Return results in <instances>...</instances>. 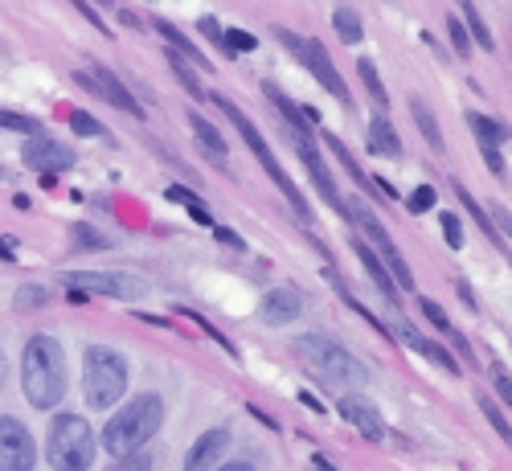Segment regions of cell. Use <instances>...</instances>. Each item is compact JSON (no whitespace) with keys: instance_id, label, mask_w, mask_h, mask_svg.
<instances>
[{"instance_id":"6da1fadb","label":"cell","mask_w":512,"mask_h":471,"mask_svg":"<svg viewBox=\"0 0 512 471\" xmlns=\"http://www.w3.org/2000/svg\"><path fill=\"white\" fill-rule=\"evenodd\" d=\"M21 385H25V398L37 410H54L66 394V361H62V345L54 336L37 332L29 336L25 357H21Z\"/></svg>"},{"instance_id":"7a4b0ae2","label":"cell","mask_w":512,"mask_h":471,"mask_svg":"<svg viewBox=\"0 0 512 471\" xmlns=\"http://www.w3.org/2000/svg\"><path fill=\"white\" fill-rule=\"evenodd\" d=\"M160 422H164V398H160V394H136L132 402H127V406L103 426V447H107V455H115V459L136 455L148 439H156Z\"/></svg>"},{"instance_id":"3957f363","label":"cell","mask_w":512,"mask_h":471,"mask_svg":"<svg viewBox=\"0 0 512 471\" xmlns=\"http://www.w3.org/2000/svg\"><path fill=\"white\" fill-rule=\"evenodd\" d=\"M291 353L304 361L308 373H316L324 385H336V390H353V385L365 381V369L357 365V357L345 345H336L332 336H295Z\"/></svg>"},{"instance_id":"277c9868","label":"cell","mask_w":512,"mask_h":471,"mask_svg":"<svg viewBox=\"0 0 512 471\" xmlns=\"http://www.w3.org/2000/svg\"><path fill=\"white\" fill-rule=\"evenodd\" d=\"M127 394V361L107 345H91L82 357V398L91 410H107Z\"/></svg>"},{"instance_id":"5b68a950","label":"cell","mask_w":512,"mask_h":471,"mask_svg":"<svg viewBox=\"0 0 512 471\" xmlns=\"http://www.w3.org/2000/svg\"><path fill=\"white\" fill-rule=\"evenodd\" d=\"M46 459L54 471H87L95 459V431L82 414H58L50 422Z\"/></svg>"},{"instance_id":"8992f818","label":"cell","mask_w":512,"mask_h":471,"mask_svg":"<svg viewBox=\"0 0 512 471\" xmlns=\"http://www.w3.org/2000/svg\"><path fill=\"white\" fill-rule=\"evenodd\" d=\"M205 99H209V103H218V107H222V111L230 115V123H234V127H238V132H242L246 148H250L254 156H259V164L267 168V177H271V181L279 185V193H283V197L291 201V209H295V213H300V218H312V209H308L304 193H300V189H295V181L287 177V168L279 164V156L271 152V144L263 140V132H259V127H254V123H250V119H246V115L238 111V103H234V99H226V95H205Z\"/></svg>"},{"instance_id":"52a82bcc","label":"cell","mask_w":512,"mask_h":471,"mask_svg":"<svg viewBox=\"0 0 512 471\" xmlns=\"http://www.w3.org/2000/svg\"><path fill=\"white\" fill-rule=\"evenodd\" d=\"M340 209H345V213H349V218H353V222H357V226L365 230V238H369V242L377 246L373 254H377V259H381V263H386V271L394 275L398 291L414 295V291H418V287H414V275H410V267H406V259H402V250L394 246V238L386 234V226H381V222L373 218V213H369V209H365V205H361L357 197H353L349 205H340Z\"/></svg>"},{"instance_id":"ba28073f","label":"cell","mask_w":512,"mask_h":471,"mask_svg":"<svg viewBox=\"0 0 512 471\" xmlns=\"http://www.w3.org/2000/svg\"><path fill=\"white\" fill-rule=\"evenodd\" d=\"M275 37L283 41V46L300 58L308 70H312V78H320V87L332 95V99H340V103H353V95H349V87H345V78L336 74V66H332V58H328V50L320 46V41H312V37H300V33H291V29H275Z\"/></svg>"},{"instance_id":"9c48e42d","label":"cell","mask_w":512,"mask_h":471,"mask_svg":"<svg viewBox=\"0 0 512 471\" xmlns=\"http://www.w3.org/2000/svg\"><path fill=\"white\" fill-rule=\"evenodd\" d=\"M58 283L78 295H111V299H136L148 291V279L127 271H66L58 275Z\"/></svg>"},{"instance_id":"30bf717a","label":"cell","mask_w":512,"mask_h":471,"mask_svg":"<svg viewBox=\"0 0 512 471\" xmlns=\"http://www.w3.org/2000/svg\"><path fill=\"white\" fill-rule=\"evenodd\" d=\"M37 443L17 418H0V471H33Z\"/></svg>"},{"instance_id":"8fae6325","label":"cell","mask_w":512,"mask_h":471,"mask_svg":"<svg viewBox=\"0 0 512 471\" xmlns=\"http://www.w3.org/2000/svg\"><path fill=\"white\" fill-rule=\"evenodd\" d=\"M74 82H78V87H87L95 99H107L111 107H123L127 115H144V107H140L132 95H127V87L115 78V70H107V66H99V62H91V70H78Z\"/></svg>"},{"instance_id":"7c38bea8","label":"cell","mask_w":512,"mask_h":471,"mask_svg":"<svg viewBox=\"0 0 512 471\" xmlns=\"http://www.w3.org/2000/svg\"><path fill=\"white\" fill-rule=\"evenodd\" d=\"M21 160L29 168H37V173H66V168H74V148L62 144V140H50V136H29L25 148H21Z\"/></svg>"},{"instance_id":"4fadbf2b","label":"cell","mask_w":512,"mask_h":471,"mask_svg":"<svg viewBox=\"0 0 512 471\" xmlns=\"http://www.w3.org/2000/svg\"><path fill=\"white\" fill-rule=\"evenodd\" d=\"M340 418L353 422L369 443H381V439H386V422H381L377 406H373L365 394H340Z\"/></svg>"},{"instance_id":"5bb4252c","label":"cell","mask_w":512,"mask_h":471,"mask_svg":"<svg viewBox=\"0 0 512 471\" xmlns=\"http://www.w3.org/2000/svg\"><path fill=\"white\" fill-rule=\"evenodd\" d=\"M230 451V431L222 426V431H205L189 455H185V471H213V467H222V455Z\"/></svg>"},{"instance_id":"9a60e30c","label":"cell","mask_w":512,"mask_h":471,"mask_svg":"<svg viewBox=\"0 0 512 471\" xmlns=\"http://www.w3.org/2000/svg\"><path fill=\"white\" fill-rule=\"evenodd\" d=\"M300 312H304V295L295 291V287H275V291H267V295H263V308H259V316H263L267 324H275V328L300 320Z\"/></svg>"},{"instance_id":"2e32d148","label":"cell","mask_w":512,"mask_h":471,"mask_svg":"<svg viewBox=\"0 0 512 471\" xmlns=\"http://www.w3.org/2000/svg\"><path fill=\"white\" fill-rule=\"evenodd\" d=\"M353 254H357V259H361V267H365V275L373 279V287L381 291V295H386L390 299V304H398V283H394V275L386 271V263H381L377 259V254H373V246L365 242V238H353Z\"/></svg>"},{"instance_id":"e0dca14e","label":"cell","mask_w":512,"mask_h":471,"mask_svg":"<svg viewBox=\"0 0 512 471\" xmlns=\"http://www.w3.org/2000/svg\"><path fill=\"white\" fill-rule=\"evenodd\" d=\"M267 99L275 103V111L287 119V132H291V144H308V140H316V132H312V127H308V119H304V111L300 107H295L279 87H271V82H267Z\"/></svg>"},{"instance_id":"ac0fdd59","label":"cell","mask_w":512,"mask_h":471,"mask_svg":"<svg viewBox=\"0 0 512 471\" xmlns=\"http://www.w3.org/2000/svg\"><path fill=\"white\" fill-rule=\"evenodd\" d=\"M295 152H300V160L308 164V173H312V181H316L320 197H324L328 205H336V209H340V193H336V181H332V173H328V164L320 160V148H316V140H308V144H295Z\"/></svg>"},{"instance_id":"d6986e66","label":"cell","mask_w":512,"mask_h":471,"mask_svg":"<svg viewBox=\"0 0 512 471\" xmlns=\"http://www.w3.org/2000/svg\"><path fill=\"white\" fill-rule=\"evenodd\" d=\"M152 25H156V33H160V37L168 41V46H173V54H181L185 62H193V66H201V70H209V62H205V54H201V50L193 46V41H189V37H185V33H181L177 25H168L164 17H156Z\"/></svg>"},{"instance_id":"ffe728a7","label":"cell","mask_w":512,"mask_h":471,"mask_svg":"<svg viewBox=\"0 0 512 471\" xmlns=\"http://www.w3.org/2000/svg\"><path fill=\"white\" fill-rule=\"evenodd\" d=\"M369 148L377 156H402V140H398L394 123L386 115H373V123H369Z\"/></svg>"},{"instance_id":"44dd1931","label":"cell","mask_w":512,"mask_h":471,"mask_svg":"<svg viewBox=\"0 0 512 471\" xmlns=\"http://www.w3.org/2000/svg\"><path fill=\"white\" fill-rule=\"evenodd\" d=\"M467 123H472V132H476V140H480V148H500V144H508L512 140V127L508 123H500V119H488V115H467Z\"/></svg>"},{"instance_id":"7402d4cb","label":"cell","mask_w":512,"mask_h":471,"mask_svg":"<svg viewBox=\"0 0 512 471\" xmlns=\"http://www.w3.org/2000/svg\"><path fill=\"white\" fill-rule=\"evenodd\" d=\"M189 127H193V136H197V144H201V152L209 156V160H226V136L218 132L213 123H205L201 115H189Z\"/></svg>"},{"instance_id":"603a6c76","label":"cell","mask_w":512,"mask_h":471,"mask_svg":"<svg viewBox=\"0 0 512 471\" xmlns=\"http://www.w3.org/2000/svg\"><path fill=\"white\" fill-rule=\"evenodd\" d=\"M316 136H320V140H324V144H328V148H332V156H336V160H340V164H345V168H349V177H353V181H357V185H361V193H373V181H369V177H365V168H361V164H357V160H353V152H349V148H345V144H340V140H336V136H332V132H316Z\"/></svg>"},{"instance_id":"cb8c5ba5","label":"cell","mask_w":512,"mask_h":471,"mask_svg":"<svg viewBox=\"0 0 512 471\" xmlns=\"http://www.w3.org/2000/svg\"><path fill=\"white\" fill-rule=\"evenodd\" d=\"M410 115H414V123H418V132L426 136V144H431L435 152H443V132H439V119L431 115V107H426L422 99H414V103H410Z\"/></svg>"},{"instance_id":"d4e9b609","label":"cell","mask_w":512,"mask_h":471,"mask_svg":"<svg viewBox=\"0 0 512 471\" xmlns=\"http://www.w3.org/2000/svg\"><path fill=\"white\" fill-rule=\"evenodd\" d=\"M168 66H173V74L181 78V87L193 95V99H205V87H201V78H197V70L181 58V54H173V50H168Z\"/></svg>"},{"instance_id":"484cf974","label":"cell","mask_w":512,"mask_h":471,"mask_svg":"<svg viewBox=\"0 0 512 471\" xmlns=\"http://www.w3.org/2000/svg\"><path fill=\"white\" fill-rule=\"evenodd\" d=\"M476 402H480V410H484V418H488V422L496 426V435H500V439H504V443L512 447V426H508V418H504V410H500V402H496L492 394H484V390H480V398H476Z\"/></svg>"},{"instance_id":"4316f807","label":"cell","mask_w":512,"mask_h":471,"mask_svg":"<svg viewBox=\"0 0 512 471\" xmlns=\"http://www.w3.org/2000/svg\"><path fill=\"white\" fill-rule=\"evenodd\" d=\"M332 25H336L340 41H349V46H357V41L365 37V33H361V17H357L353 9H336V13H332Z\"/></svg>"},{"instance_id":"83f0119b","label":"cell","mask_w":512,"mask_h":471,"mask_svg":"<svg viewBox=\"0 0 512 471\" xmlns=\"http://www.w3.org/2000/svg\"><path fill=\"white\" fill-rule=\"evenodd\" d=\"M455 197H459V205H463V209H467V213H472V218H476V226H480V230H484V234H488L492 242H500V234L492 230V218H488V213H484V205H476V197H472V193H467L463 185H455Z\"/></svg>"},{"instance_id":"f1b7e54d","label":"cell","mask_w":512,"mask_h":471,"mask_svg":"<svg viewBox=\"0 0 512 471\" xmlns=\"http://www.w3.org/2000/svg\"><path fill=\"white\" fill-rule=\"evenodd\" d=\"M0 127H5V132H21V136H41V123L33 115L5 111V107H0Z\"/></svg>"},{"instance_id":"f546056e","label":"cell","mask_w":512,"mask_h":471,"mask_svg":"<svg viewBox=\"0 0 512 471\" xmlns=\"http://www.w3.org/2000/svg\"><path fill=\"white\" fill-rule=\"evenodd\" d=\"M259 41H254V33H246V29H222V50H230V54H250Z\"/></svg>"},{"instance_id":"4dcf8cb0","label":"cell","mask_w":512,"mask_h":471,"mask_svg":"<svg viewBox=\"0 0 512 471\" xmlns=\"http://www.w3.org/2000/svg\"><path fill=\"white\" fill-rule=\"evenodd\" d=\"M463 21H467V33H472L484 50H492V33H488V25H484V17H480L476 5H463Z\"/></svg>"},{"instance_id":"1f68e13d","label":"cell","mask_w":512,"mask_h":471,"mask_svg":"<svg viewBox=\"0 0 512 471\" xmlns=\"http://www.w3.org/2000/svg\"><path fill=\"white\" fill-rule=\"evenodd\" d=\"M357 74H361V82H365V91L377 99V103H386V87H381V78H377V66L369 62V58H361L357 62Z\"/></svg>"},{"instance_id":"d6a6232c","label":"cell","mask_w":512,"mask_h":471,"mask_svg":"<svg viewBox=\"0 0 512 471\" xmlns=\"http://www.w3.org/2000/svg\"><path fill=\"white\" fill-rule=\"evenodd\" d=\"M70 127L78 136H107V127L95 115H87V111H70Z\"/></svg>"},{"instance_id":"836d02e7","label":"cell","mask_w":512,"mask_h":471,"mask_svg":"<svg viewBox=\"0 0 512 471\" xmlns=\"http://www.w3.org/2000/svg\"><path fill=\"white\" fill-rule=\"evenodd\" d=\"M435 201H439V193L431 189V185H418L410 197H406V205H410V213H431L435 209Z\"/></svg>"},{"instance_id":"e575fe53","label":"cell","mask_w":512,"mask_h":471,"mask_svg":"<svg viewBox=\"0 0 512 471\" xmlns=\"http://www.w3.org/2000/svg\"><path fill=\"white\" fill-rule=\"evenodd\" d=\"M418 308H422V316H426V320H431V324H435L439 332H447V328H455V324L447 320V312H443V308L435 304V299H426V295H418Z\"/></svg>"},{"instance_id":"d590c367","label":"cell","mask_w":512,"mask_h":471,"mask_svg":"<svg viewBox=\"0 0 512 471\" xmlns=\"http://www.w3.org/2000/svg\"><path fill=\"white\" fill-rule=\"evenodd\" d=\"M447 33H451V46H455V54H459V58L472 54V37H467V29H463L455 17H447Z\"/></svg>"},{"instance_id":"8d00e7d4","label":"cell","mask_w":512,"mask_h":471,"mask_svg":"<svg viewBox=\"0 0 512 471\" xmlns=\"http://www.w3.org/2000/svg\"><path fill=\"white\" fill-rule=\"evenodd\" d=\"M439 226H443V238H447V246H451V250H459V246H463V226H459V218H455V213H443V218H439Z\"/></svg>"},{"instance_id":"74e56055","label":"cell","mask_w":512,"mask_h":471,"mask_svg":"<svg viewBox=\"0 0 512 471\" xmlns=\"http://www.w3.org/2000/svg\"><path fill=\"white\" fill-rule=\"evenodd\" d=\"M41 304H46V291H41V287H21L17 291V312H33Z\"/></svg>"},{"instance_id":"f35d334b","label":"cell","mask_w":512,"mask_h":471,"mask_svg":"<svg viewBox=\"0 0 512 471\" xmlns=\"http://www.w3.org/2000/svg\"><path fill=\"white\" fill-rule=\"evenodd\" d=\"M492 385H496L500 402H504V406H512V377H508V369H504V365H492Z\"/></svg>"},{"instance_id":"ab89813d","label":"cell","mask_w":512,"mask_h":471,"mask_svg":"<svg viewBox=\"0 0 512 471\" xmlns=\"http://www.w3.org/2000/svg\"><path fill=\"white\" fill-rule=\"evenodd\" d=\"M111 471H152V455H144V451H136V455H127V459H119Z\"/></svg>"},{"instance_id":"60d3db41","label":"cell","mask_w":512,"mask_h":471,"mask_svg":"<svg viewBox=\"0 0 512 471\" xmlns=\"http://www.w3.org/2000/svg\"><path fill=\"white\" fill-rule=\"evenodd\" d=\"M443 336H447L451 345L459 349V357H463V361H472V365H476V353H472V345H467V340H463V332H459V328H447Z\"/></svg>"},{"instance_id":"b9f144b4","label":"cell","mask_w":512,"mask_h":471,"mask_svg":"<svg viewBox=\"0 0 512 471\" xmlns=\"http://www.w3.org/2000/svg\"><path fill=\"white\" fill-rule=\"evenodd\" d=\"M213 238H218V242H226L230 250H246V242H242V238H238L230 226H213Z\"/></svg>"},{"instance_id":"7bdbcfd3","label":"cell","mask_w":512,"mask_h":471,"mask_svg":"<svg viewBox=\"0 0 512 471\" xmlns=\"http://www.w3.org/2000/svg\"><path fill=\"white\" fill-rule=\"evenodd\" d=\"M74 242H78V246H99V250L107 246V238H99V234H91L87 226H74Z\"/></svg>"},{"instance_id":"ee69618b","label":"cell","mask_w":512,"mask_h":471,"mask_svg":"<svg viewBox=\"0 0 512 471\" xmlns=\"http://www.w3.org/2000/svg\"><path fill=\"white\" fill-rule=\"evenodd\" d=\"M197 29H201V33L213 41V46H222V25L213 21V17H201V25H197Z\"/></svg>"},{"instance_id":"f6af8a7d","label":"cell","mask_w":512,"mask_h":471,"mask_svg":"<svg viewBox=\"0 0 512 471\" xmlns=\"http://www.w3.org/2000/svg\"><path fill=\"white\" fill-rule=\"evenodd\" d=\"M185 209H189V218H193V222H201V226H213V218H209V209H205L201 201H189Z\"/></svg>"},{"instance_id":"bcb514c9","label":"cell","mask_w":512,"mask_h":471,"mask_svg":"<svg viewBox=\"0 0 512 471\" xmlns=\"http://www.w3.org/2000/svg\"><path fill=\"white\" fill-rule=\"evenodd\" d=\"M480 152H484V164L492 168V173L504 177V160H500V152H496V148H480Z\"/></svg>"},{"instance_id":"7dc6e473","label":"cell","mask_w":512,"mask_h":471,"mask_svg":"<svg viewBox=\"0 0 512 471\" xmlns=\"http://www.w3.org/2000/svg\"><path fill=\"white\" fill-rule=\"evenodd\" d=\"M78 13H82V17H87V21H91V25L99 29V33H107V25H103V17H99V13L91 9V5H82V0H78Z\"/></svg>"},{"instance_id":"c3c4849f","label":"cell","mask_w":512,"mask_h":471,"mask_svg":"<svg viewBox=\"0 0 512 471\" xmlns=\"http://www.w3.org/2000/svg\"><path fill=\"white\" fill-rule=\"evenodd\" d=\"M492 218H496V226H500V230L512 238V213H508V209H492Z\"/></svg>"},{"instance_id":"681fc988","label":"cell","mask_w":512,"mask_h":471,"mask_svg":"<svg viewBox=\"0 0 512 471\" xmlns=\"http://www.w3.org/2000/svg\"><path fill=\"white\" fill-rule=\"evenodd\" d=\"M300 402H304L308 410H316V414H324V402H320V398H312V394H300Z\"/></svg>"},{"instance_id":"f907efd6","label":"cell","mask_w":512,"mask_h":471,"mask_svg":"<svg viewBox=\"0 0 512 471\" xmlns=\"http://www.w3.org/2000/svg\"><path fill=\"white\" fill-rule=\"evenodd\" d=\"M218 471H254V463H242V459H234V463H222Z\"/></svg>"},{"instance_id":"816d5d0a","label":"cell","mask_w":512,"mask_h":471,"mask_svg":"<svg viewBox=\"0 0 512 471\" xmlns=\"http://www.w3.org/2000/svg\"><path fill=\"white\" fill-rule=\"evenodd\" d=\"M316 471H332V467H328V459H320V455H316Z\"/></svg>"},{"instance_id":"f5cc1de1","label":"cell","mask_w":512,"mask_h":471,"mask_svg":"<svg viewBox=\"0 0 512 471\" xmlns=\"http://www.w3.org/2000/svg\"><path fill=\"white\" fill-rule=\"evenodd\" d=\"M0 385H5V353H0Z\"/></svg>"}]
</instances>
